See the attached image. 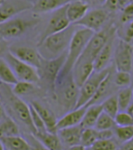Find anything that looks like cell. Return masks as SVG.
Listing matches in <instances>:
<instances>
[{"instance_id": "obj_1", "label": "cell", "mask_w": 133, "mask_h": 150, "mask_svg": "<svg viewBox=\"0 0 133 150\" xmlns=\"http://www.w3.org/2000/svg\"><path fill=\"white\" fill-rule=\"evenodd\" d=\"M75 24H70L67 28L51 34L41 40L37 50L41 57L49 60L63 54L68 49L72 37L75 31Z\"/></svg>"}, {"instance_id": "obj_2", "label": "cell", "mask_w": 133, "mask_h": 150, "mask_svg": "<svg viewBox=\"0 0 133 150\" xmlns=\"http://www.w3.org/2000/svg\"><path fill=\"white\" fill-rule=\"evenodd\" d=\"M94 32L88 28L82 27L78 30H75V33L72 37V39L70 41V44L68 46V51L66 52V59L65 62L61 67L60 73L57 77L64 76L71 73L72 69L77 61L81 53L88 44L89 40L93 35Z\"/></svg>"}, {"instance_id": "obj_3", "label": "cell", "mask_w": 133, "mask_h": 150, "mask_svg": "<svg viewBox=\"0 0 133 150\" xmlns=\"http://www.w3.org/2000/svg\"><path fill=\"white\" fill-rule=\"evenodd\" d=\"M54 86L58 88V96L61 105L68 110L74 109L78 98L79 87L75 82L72 72L64 76L57 77Z\"/></svg>"}, {"instance_id": "obj_4", "label": "cell", "mask_w": 133, "mask_h": 150, "mask_svg": "<svg viewBox=\"0 0 133 150\" xmlns=\"http://www.w3.org/2000/svg\"><path fill=\"white\" fill-rule=\"evenodd\" d=\"M110 67H106V68L102 70L92 72L91 75L84 81V83L79 87L78 98L77 101H76L75 108L86 106L88 105L89 101L93 98L94 94L96 93L101 82L110 73Z\"/></svg>"}, {"instance_id": "obj_5", "label": "cell", "mask_w": 133, "mask_h": 150, "mask_svg": "<svg viewBox=\"0 0 133 150\" xmlns=\"http://www.w3.org/2000/svg\"><path fill=\"white\" fill-rule=\"evenodd\" d=\"M115 31L116 30L114 25H108V26H103L98 32H95L89 40L88 44L86 45L83 52L81 53L77 61L94 63L95 57L98 54L100 50L105 44L110 35Z\"/></svg>"}, {"instance_id": "obj_6", "label": "cell", "mask_w": 133, "mask_h": 150, "mask_svg": "<svg viewBox=\"0 0 133 150\" xmlns=\"http://www.w3.org/2000/svg\"><path fill=\"white\" fill-rule=\"evenodd\" d=\"M5 60L9 64L10 68L12 69L13 73L16 76L18 80L35 83V82H38V80L40 79L38 70L35 67L19 60L12 53L8 52L6 54V57H5Z\"/></svg>"}, {"instance_id": "obj_7", "label": "cell", "mask_w": 133, "mask_h": 150, "mask_svg": "<svg viewBox=\"0 0 133 150\" xmlns=\"http://www.w3.org/2000/svg\"><path fill=\"white\" fill-rule=\"evenodd\" d=\"M4 95L7 96V101L10 107L11 111L14 113V115L16 116L18 120L23 123L24 125L30 130V132L33 134L35 132V129L31 120V116H30V110H29V105L25 103L23 101H22L19 98V96L15 95L12 91H9L4 90Z\"/></svg>"}, {"instance_id": "obj_8", "label": "cell", "mask_w": 133, "mask_h": 150, "mask_svg": "<svg viewBox=\"0 0 133 150\" xmlns=\"http://www.w3.org/2000/svg\"><path fill=\"white\" fill-rule=\"evenodd\" d=\"M115 64L117 71L132 73L133 67V47L132 43L120 40L114 50Z\"/></svg>"}, {"instance_id": "obj_9", "label": "cell", "mask_w": 133, "mask_h": 150, "mask_svg": "<svg viewBox=\"0 0 133 150\" xmlns=\"http://www.w3.org/2000/svg\"><path fill=\"white\" fill-rule=\"evenodd\" d=\"M31 22L14 16L0 23V38L12 39L20 37L30 26Z\"/></svg>"}, {"instance_id": "obj_10", "label": "cell", "mask_w": 133, "mask_h": 150, "mask_svg": "<svg viewBox=\"0 0 133 150\" xmlns=\"http://www.w3.org/2000/svg\"><path fill=\"white\" fill-rule=\"evenodd\" d=\"M107 20H108V13L104 9L97 8L90 11L88 10V12L74 24L75 26L88 28L95 33L104 26Z\"/></svg>"}, {"instance_id": "obj_11", "label": "cell", "mask_w": 133, "mask_h": 150, "mask_svg": "<svg viewBox=\"0 0 133 150\" xmlns=\"http://www.w3.org/2000/svg\"><path fill=\"white\" fill-rule=\"evenodd\" d=\"M65 59H66V51L63 54L57 57V58L49 59V60L42 59L41 64L39 66V68L37 69L40 70V72H38L39 76L41 75L50 84L54 85V82L56 79H57L61 67H63L64 64Z\"/></svg>"}, {"instance_id": "obj_12", "label": "cell", "mask_w": 133, "mask_h": 150, "mask_svg": "<svg viewBox=\"0 0 133 150\" xmlns=\"http://www.w3.org/2000/svg\"><path fill=\"white\" fill-rule=\"evenodd\" d=\"M66 6H67V4H65L63 6L60 7L59 8L55 9L54 14L51 16L48 26L44 31V34L42 35L41 40L51 34L60 32V31L67 28L71 24L67 18V15H66Z\"/></svg>"}, {"instance_id": "obj_13", "label": "cell", "mask_w": 133, "mask_h": 150, "mask_svg": "<svg viewBox=\"0 0 133 150\" xmlns=\"http://www.w3.org/2000/svg\"><path fill=\"white\" fill-rule=\"evenodd\" d=\"M115 32H114L110 35L109 38L105 42V44L102 46V48L100 50L98 54L95 57L93 63L94 71H100L108 67V64L110 63L112 57L114 55L115 38H116Z\"/></svg>"}, {"instance_id": "obj_14", "label": "cell", "mask_w": 133, "mask_h": 150, "mask_svg": "<svg viewBox=\"0 0 133 150\" xmlns=\"http://www.w3.org/2000/svg\"><path fill=\"white\" fill-rule=\"evenodd\" d=\"M9 52L17 57L19 60L35 67L37 69L39 68L41 61L43 59L37 50L30 47H13L10 49Z\"/></svg>"}, {"instance_id": "obj_15", "label": "cell", "mask_w": 133, "mask_h": 150, "mask_svg": "<svg viewBox=\"0 0 133 150\" xmlns=\"http://www.w3.org/2000/svg\"><path fill=\"white\" fill-rule=\"evenodd\" d=\"M82 131L83 128L80 126V124H78V125L60 129L57 131V134L63 146L70 148L71 146L80 144Z\"/></svg>"}, {"instance_id": "obj_16", "label": "cell", "mask_w": 133, "mask_h": 150, "mask_svg": "<svg viewBox=\"0 0 133 150\" xmlns=\"http://www.w3.org/2000/svg\"><path fill=\"white\" fill-rule=\"evenodd\" d=\"M30 105H32L35 111L38 113L41 120H43L46 129L49 132L57 133V118H56L53 112L51 111L49 108L46 107L44 105L37 101H32L30 103Z\"/></svg>"}, {"instance_id": "obj_17", "label": "cell", "mask_w": 133, "mask_h": 150, "mask_svg": "<svg viewBox=\"0 0 133 150\" xmlns=\"http://www.w3.org/2000/svg\"><path fill=\"white\" fill-rule=\"evenodd\" d=\"M29 7L22 1H5L2 0L0 4V23L5 22L12 18L24 10L28 9Z\"/></svg>"}, {"instance_id": "obj_18", "label": "cell", "mask_w": 133, "mask_h": 150, "mask_svg": "<svg viewBox=\"0 0 133 150\" xmlns=\"http://www.w3.org/2000/svg\"><path fill=\"white\" fill-rule=\"evenodd\" d=\"M89 4L82 0H75L67 3L66 15L71 24H74L79 21L89 10Z\"/></svg>"}, {"instance_id": "obj_19", "label": "cell", "mask_w": 133, "mask_h": 150, "mask_svg": "<svg viewBox=\"0 0 133 150\" xmlns=\"http://www.w3.org/2000/svg\"><path fill=\"white\" fill-rule=\"evenodd\" d=\"M85 111H86V106H81L78 108L72 109V111L67 113L65 116H63L61 120L57 121V130L80 124Z\"/></svg>"}, {"instance_id": "obj_20", "label": "cell", "mask_w": 133, "mask_h": 150, "mask_svg": "<svg viewBox=\"0 0 133 150\" xmlns=\"http://www.w3.org/2000/svg\"><path fill=\"white\" fill-rule=\"evenodd\" d=\"M101 112V103H93V105L86 106V111L80 122V126L83 129L93 128Z\"/></svg>"}, {"instance_id": "obj_21", "label": "cell", "mask_w": 133, "mask_h": 150, "mask_svg": "<svg viewBox=\"0 0 133 150\" xmlns=\"http://www.w3.org/2000/svg\"><path fill=\"white\" fill-rule=\"evenodd\" d=\"M33 135L43 144L45 148L50 150H58L63 147L57 133L44 132H35Z\"/></svg>"}, {"instance_id": "obj_22", "label": "cell", "mask_w": 133, "mask_h": 150, "mask_svg": "<svg viewBox=\"0 0 133 150\" xmlns=\"http://www.w3.org/2000/svg\"><path fill=\"white\" fill-rule=\"evenodd\" d=\"M112 82H113V76L110 71V73L107 75L103 79V80L101 82V84L98 88V90H97L96 93L94 94L93 98L89 101V103L86 106H88L89 105H93V103H101L100 102L101 100L107 98V95H108L110 92Z\"/></svg>"}, {"instance_id": "obj_23", "label": "cell", "mask_w": 133, "mask_h": 150, "mask_svg": "<svg viewBox=\"0 0 133 150\" xmlns=\"http://www.w3.org/2000/svg\"><path fill=\"white\" fill-rule=\"evenodd\" d=\"M5 149L8 150H30L32 146L24 140L23 137L19 135L8 136L0 138Z\"/></svg>"}, {"instance_id": "obj_24", "label": "cell", "mask_w": 133, "mask_h": 150, "mask_svg": "<svg viewBox=\"0 0 133 150\" xmlns=\"http://www.w3.org/2000/svg\"><path fill=\"white\" fill-rule=\"evenodd\" d=\"M70 2V0H37L34 5V11L38 13L49 12Z\"/></svg>"}, {"instance_id": "obj_25", "label": "cell", "mask_w": 133, "mask_h": 150, "mask_svg": "<svg viewBox=\"0 0 133 150\" xmlns=\"http://www.w3.org/2000/svg\"><path fill=\"white\" fill-rule=\"evenodd\" d=\"M19 133L20 130L17 123L8 115L5 116L0 121V138L19 135Z\"/></svg>"}, {"instance_id": "obj_26", "label": "cell", "mask_w": 133, "mask_h": 150, "mask_svg": "<svg viewBox=\"0 0 133 150\" xmlns=\"http://www.w3.org/2000/svg\"><path fill=\"white\" fill-rule=\"evenodd\" d=\"M0 80L7 85H13L18 81L9 64L2 58H0Z\"/></svg>"}, {"instance_id": "obj_27", "label": "cell", "mask_w": 133, "mask_h": 150, "mask_svg": "<svg viewBox=\"0 0 133 150\" xmlns=\"http://www.w3.org/2000/svg\"><path fill=\"white\" fill-rule=\"evenodd\" d=\"M132 96H133V91L131 85L127 87H123L118 91V93L116 94V98H117V103H118L119 111L126 110V108L132 103Z\"/></svg>"}, {"instance_id": "obj_28", "label": "cell", "mask_w": 133, "mask_h": 150, "mask_svg": "<svg viewBox=\"0 0 133 150\" xmlns=\"http://www.w3.org/2000/svg\"><path fill=\"white\" fill-rule=\"evenodd\" d=\"M115 126L116 125L115 123L114 117H112L108 114L102 111L100 114V116L93 128L98 131H101V130H113Z\"/></svg>"}, {"instance_id": "obj_29", "label": "cell", "mask_w": 133, "mask_h": 150, "mask_svg": "<svg viewBox=\"0 0 133 150\" xmlns=\"http://www.w3.org/2000/svg\"><path fill=\"white\" fill-rule=\"evenodd\" d=\"M96 140H98V134H97L96 129L94 128L83 129L80 138V144H82L85 147V149L89 148Z\"/></svg>"}, {"instance_id": "obj_30", "label": "cell", "mask_w": 133, "mask_h": 150, "mask_svg": "<svg viewBox=\"0 0 133 150\" xmlns=\"http://www.w3.org/2000/svg\"><path fill=\"white\" fill-rule=\"evenodd\" d=\"M101 103L102 111L108 114L112 117H114L117 114V112L119 111L116 95H112L108 98H105L104 101Z\"/></svg>"}, {"instance_id": "obj_31", "label": "cell", "mask_w": 133, "mask_h": 150, "mask_svg": "<svg viewBox=\"0 0 133 150\" xmlns=\"http://www.w3.org/2000/svg\"><path fill=\"white\" fill-rule=\"evenodd\" d=\"M12 92L17 96L26 95L30 92H32L34 90V83L23 80H18L16 83L13 84Z\"/></svg>"}, {"instance_id": "obj_32", "label": "cell", "mask_w": 133, "mask_h": 150, "mask_svg": "<svg viewBox=\"0 0 133 150\" xmlns=\"http://www.w3.org/2000/svg\"><path fill=\"white\" fill-rule=\"evenodd\" d=\"M114 135L117 137L120 142H125L133 138V125L129 126H115Z\"/></svg>"}, {"instance_id": "obj_33", "label": "cell", "mask_w": 133, "mask_h": 150, "mask_svg": "<svg viewBox=\"0 0 133 150\" xmlns=\"http://www.w3.org/2000/svg\"><path fill=\"white\" fill-rule=\"evenodd\" d=\"M132 73H129V72H126V71H117L116 73L114 76V79H113V81L115 84V86L117 87H127L131 85L132 82Z\"/></svg>"}, {"instance_id": "obj_34", "label": "cell", "mask_w": 133, "mask_h": 150, "mask_svg": "<svg viewBox=\"0 0 133 150\" xmlns=\"http://www.w3.org/2000/svg\"><path fill=\"white\" fill-rule=\"evenodd\" d=\"M89 148L94 150H115L118 148V146L115 141L113 140V138L100 139V140H96Z\"/></svg>"}, {"instance_id": "obj_35", "label": "cell", "mask_w": 133, "mask_h": 150, "mask_svg": "<svg viewBox=\"0 0 133 150\" xmlns=\"http://www.w3.org/2000/svg\"><path fill=\"white\" fill-rule=\"evenodd\" d=\"M29 110H30L31 120H32V123H33V125L35 129V132H47V129H46V126H45L43 120H41V117L38 115V113L35 111V109L31 105H29Z\"/></svg>"}, {"instance_id": "obj_36", "label": "cell", "mask_w": 133, "mask_h": 150, "mask_svg": "<svg viewBox=\"0 0 133 150\" xmlns=\"http://www.w3.org/2000/svg\"><path fill=\"white\" fill-rule=\"evenodd\" d=\"M114 120L116 126H129L133 125V117L126 111H118L114 117Z\"/></svg>"}, {"instance_id": "obj_37", "label": "cell", "mask_w": 133, "mask_h": 150, "mask_svg": "<svg viewBox=\"0 0 133 150\" xmlns=\"http://www.w3.org/2000/svg\"><path fill=\"white\" fill-rule=\"evenodd\" d=\"M122 11V15H121V19L120 22L122 23H129L130 22H132L133 19V4H129L126 6L123 9H121Z\"/></svg>"}, {"instance_id": "obj_38", "label": "cell", "mask_w": 133, "mask_h": 150, "mask_svg": "<svg viewBox=\"0 0 133 150\" xmlns=\"http://www.w3.org/2000/svg\"><path fill=\"white\" fill-rule=\"evenodd\" d=\"M133 24L132 22L127 23V26L125 30V35H124V38L122 40L126 41V42H129V43H132V39H133Z\"/></svg>"}, {"instance_id": "obj_39", "label": "cell", "mask_w": 133, "mask_h": 150, "mask_svg": "<svg viewBox=\"0 0 133 150\" xmlns=\"http://www.w3.org/2000/svg\"><path fill=\"white\" fill-rule=\"evenodd\" d=\"M97 134H98V140L100 139H111L114 137V132L112 130H97Z\"/></svg>"}, {"instance_id": "obj_40", "label": "cell", "mask_w": 133, "mask_h": 150, "mask_svg": "<svg viewBox=\"0 0 133 150\" xmlns=\"http://www.w3.org/2000/svg\"><path fill=\"white\" fill-rule=\"evenodd\" d=\"M103 5L109 10H112V11L117 9V7H116L117 0H105V1L103 2Z\"/></svg>"}, {"instance_id": "obj_41", "label": "cell", "mask_w": 133, "mask_h": 150, "mask_svg": "<svg viewBox=\"0 0 133 150\" xmlns=\"http://www.w3.org/2000/svg\"><path fill=\"white\" fill-rule=\"evenodd\" d=\"M133 2V0H117V5L116 7L118 9H123L126 6L129 5Z\"/></svg>"}, {"instance_id": "obj_42", "label": "cell", "mask_w": 133, "mask_h": 150, "mask_svg": "<svg viewBox=\"0 0 133 150\" xmlns=\"http://www.w3.org/2000/svg\"><path fill=\"white\" fill-rule=\"evenodd\" d=\"M120 148L121 149H125V150H132L133 149V141H132V139L123 142Z\"/></svg>"}, {"instance_id": "obj_43", "label": "cell", "mask_w": 133, "mask_h": 150, "mask_svg": "<svg viewBox=\"0 0 133 150\" xmlns=\"http://www.w3.org/2000/svg\"><path fill=\"white\" fill-rule=\"evenodd\" d=\"M5 116H7L6 111H5V108H4V106L2 105V103H0V121H1V120H2V118H3Z\"/></svg>"}, {"instance_id": "obj_44", "label": "cell", "mask_w": 133, "mask_h": 150, "mask_svg": "<svg viewBox=\"0 0 133 150\" xmlns=\"http://www.w3.org/2000/svg\"><path fill=\"white\" fill-rule=\"evenodd\" d=\"M127 114H129L130 116H132L133 117V105H132V103H130V105L127 106V108H126V110H125Z\"/></svg>"}, {"instance_id": "obj_45", "label": "cell", "mask_w": 133, "mask_h": 150, "mask_svg": "<svg viewBox=\"0 0 133 150\" xmlns=\"http://www.w3.org/2000/svg\"><path fill=\"white\" fill-rule=\"evenodd\" d=\"M70 149H72V150H82V149H85V147L82 146V144H75V146H71Z\"/></svg>"}, {"instance_id": "obj_46", "label": "cell", "mask_w": 133, "mask_h": 150, "mask_svg": "<svg viewBox=\"0 0 133 150\" xmlns=\"http://www.w3.org/2000/svg\"><path fill=\"white\" fill-rule=\"evenodd\" d=\"M3 51H5V46L2 42H0V55L2 54Z\"/></svg>"}, {"instance_id": "obj_47", "label": "cell", "mask_w": 133, "mask_h": 150, "mask_svg": "<svg viewBox=\"0 0 133 150\" xmlns=\"http://www.w3.org/2000/svg\"><path fill=\"white\" fill-rule=\"evenodd\" d=\"M4 149H5V147L3 146V144H2L1 141H0V150H4Z\"/></svg>"}, {"instance_id": "obj_48", "label": "cell", "mask_w": 133, "mask_h": 150, "mask_svg": "<svg viewBox=\"0 0 133 150\" xmlns=\"http://www.w3.org/2000/svg\"><path fill=\"white\" fill-rule=\"evenodd\" d=\"M105 1V0H100V2L101 3V4H103V2Z\"/></svg>"}, {"instance_id": "obj_49", "label": "cell", "mask_w": 133, "mask_h": 150, "mask_svg": "<svg viewBox=\"0 0 133 150\" xmlns=\"http://www.w3.org/2000/svg\"><path fill=\"white\" fill-rule=\"evenodd\" d=\"M1 2H2V0H0V4H1Z\"/></svg>"}]
</instances>
